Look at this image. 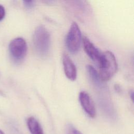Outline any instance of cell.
I'll use <instances>...</instances> for the list:
<instances>
[{
    "instance_id": "obj_8",
    "label": "cell",
    "mask_w": 134,
    "mask_h": 134,
    "mask_svg": "<svg viewBox=\"0 0 134 134\" xmlns=\"http://www.w3.org/2000/svg\"><path fill=\"white\" fill-rule=\"evenodd\" d=\"M27 124L31 134H44L40 124L34 117H30L27 119Z\"/></svg>"
},
{
    "instance_id": "obj_6",
    "label": "cell",
    "mask_w": 134,
    "mask_h": 134,
    "mask_svg": "<svg viewBox=\"0 0 134 134\" xmlns=\"http://www.w3.org/2000/svg\"><path fill=\"white\" fill-rule=\"evenodd\" d=\"M83 48L87 55L95 62L98 64L101 58L102 53L94 44L86 37H83L82 39Z\"/></svg>"
},
{
    "instance_id": "obj_2",
    "label": "cell",
    "mask_w": 134,
    "mask_h": 134,
    "mask_svg": "<svg viewBox=\"0 0 134 134\" xmlns=\"http://www.w3.org/2000/svg\"><path fill=\"white\" fill-rule=\"evenodd\" d=\"M33 43L36 51L40 55L46 56L47 54L50 46V35L44 26L40 25L35 29Z\"/></svg>"
},
{
    "instance_id": "obj_10",
    "label": "cell",
    "mask_w": 134,
    "mask_h": 134,
    "mask_svg": "<svg viewBox=\"0 0 134 134\" xmlns=\"http://www.w3.org/2000/svg\"><path fill=\"white\" fill-rule=\"evenodd\" d=\"M68 134H82L80 131L75 129L72 125H69L68 127Z\"/></svg>"
},
{
    "instance_id": "obj_5",
    "label": "cell",
    "mask_w": 134,
    "mask_h": 134,
    "mask_svg": "<svg viewBox=\"0 0 134 134\" xmlns=\"http://www.w3.org/2000/svg\"><path fill=\"white\" fill-rule=\"evenodd\" d=\"M79 100L81 106L85 112L91 118L96 116V109L92 99L89 94L85 91H82L79 94Z\"/></svg>"
},
{
    "instance_id": "obj_1",
    "label": "cell",
    "mask_w": 134,
    "mask_h": 134,
    "mask_svg": "<svg viewBox=\"0 0 134 134\" xmlns=\"http://www.w3.org/2000/svg\"><path fill=\"white\" fill-rule=\"evenodd\" d=\"M99 69L98 75L103 82L109 80L116 72L117 63L114 54L110 51L102 54L98 63Z\"/></svg>"
},
{
    "instance_id": "obj_13",
    "label": "cell",
    "mask_w": 134,
    "mask_h": 134,
    "mask_svg": "<svg viewBox=\"0 0 134 134\" xmlns=\"http://www.w3.org/2000/svg\"><path fill=\"white\" fill-rule=\"evenodd\" d=\"M24 3L27 5H31L33 2V0H23Z\"/></svg>"
},
{
    "instance_id": "obj_3",
    "label": "cell",
    "mask_w": 134,
    "mask_h": 134,
    "mask_svg": "<svg viewBox=\"0 0 134 134\" xmlns=\"http://www.w3.org/2000/svg\"><path fill=\"white\" fill-rule=\"evenodd\" d=\"M82 39L81 32L77 24L72 23L65 39L66 47L70 52L75 53L79 51Z\"/></svg>"
},
{
    "instance_id": "obj_15",
    "label": "cell",
    "mask_w": 134,
    "mask_h": 134,
    "mask_svg": "<svg viewBox=\"0 0 134 134\" xmlns=\"http://www.w3.org/2000/svg\"><path fill=\"white\" fill-rule=\"evenodd\" d=\"M0 134H5V133H4V132H3V131H2L1 130H0Z\"/></svg>"
},
{
    "instance_id": "obj_4",
    "label": "cell",
    "mask_w": 134,
    "mask_h": 134,
    "mask_svg": "<svg viewBox=\"0 0 134 134\" xmlns=\"http://www.w3.org/2000/svg\"><path fill=\"white\" fill-rule=\"evenodd\" d=\"M9 51L14 60L19 61L24 59L27 52V44L24 39L16 38L12 40L9 44Z\"/></svg>"
},
{
    "instance_id": "obj_7",
    "label": "cell",
    "mask_w": 134,
    "mask_h": 134,
    "mask_svg": "<svg viewBox=\"0 0 134 134\" xmlns=\"http://www.w3.org/2000/svg\"><path fill=\"white\" fill-rule=\"evenodd\" d=\"M62 63L66 77L71 81L75 80L77 76L76 66L70 57L66 53H64L63 55Z\"/></svg>"
},
{
    "instance_id": "obj_9",
    "label": "cell",
    "mask_w": 134,
    "mask_h": 134,
    "mask_svg": "<svg viewBox=\"0 0 134 134\" xmlns=\"http://www.w3.org/2000/svg\"><path fill=\"white\" fill-rule=\"evenodd\" d=\"M87 71L92 82L97 88H103L105 87L104 85H103V82L100 79L98 74L93 66L90 65H87Z\"/></svg>"
},
{
    "instance_id": "obj_14",
    "label": "cell",
    "mask_w": 134,
    "mask_h": 134,
    "mask_svg": "<svg viewBox=\"0 0 134 134\" xmlns=\"http://www.w3.org/2000/svg\"><path fill=\"white\" fill-rule=\"evenodd\" d=\"M130 96L131 97V99H132V101H133V92L132 91L131 92H130Z\"/></svg>"
},
{
    "instance_id": "obj_12",
    "label": "cell",
    "mask_w": 134,
    "mask_h": 134,
    "mask_svg": "<svg viewBox=\"0 0 134 134\" xmlns=\"http://www.w3.org/2000/svg\"><path fill=\"white\" fill-rule=\"evenodd\" d=\"M114 87H115V91H116L117 92L119 93V92H120L121 91V87H120V86L119 85L116 84L115 85Z\"/></svg>"
},
{
    "instance_id": "obj_11",
    "label": "cell",
    "mask_w": 134,
    "mask_h": 134,
    "mask_svg": "<svg viewBox=\"0 0 134 134\" xmlns=\"http://www.w3.org/2000/svg\"><path fill=\"white\" fill-rule=\"evenodd\" d=\"M5 10L3 6L0 5V21L2 20L5 17Z\"/></svg>"
}]
</instances>
